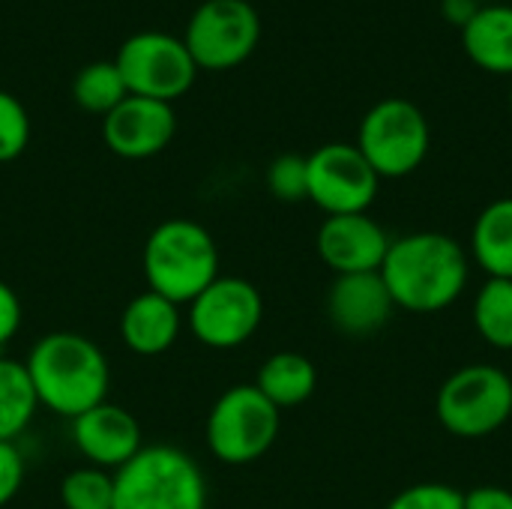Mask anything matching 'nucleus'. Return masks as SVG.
Wrapping results in <instances>:
<instances>
[{
    "instance_id": "nucleus-1",
    "label": "nucleus",
    "mask_w": 512,
    "mask_h": 509,
    "mask_svg": "<svg viewBox=\"0 0 512 509\" xmlns=\"http://www.w3.org/2000/svg\"><path fill=\"white\" fill-rule=\"evenodd\" d=\"M378 273L396 309L435 315L450 309L465 294L471 264L465 246L456 237L417 231L390 243Z\"/></svg>"
},
{
    "instance_id": "nucleus-2",
    "label": "nucleus",
    "mask_w": 512,
    "mask_h": 509,
    "mask_svg": "<svg viewBox=\"0 0 512 509\" xmlns=\"http://www.w3.org/2000/svg\"><path fill=\"white\" fill-rule=\"evenodd\" d=\"M24 366L33 381L39 405L57 417L75 420L84 411L108 402V357L93 339L81 333L57 330L42 336L30 348Z\"/></svg>"
},
{
    "instance_id": "nucleus-3",
    "label": "nucleus",
    "mask_w": 512,
    "mask_h": 509,
    "mask_svg": "<svg viewBox=\"0 0 512 509\" xmlns=\"http://www.w3.org/2000/svg\"><path fill=\"white\" fill-rule=\"evenodd\" d=\"M141 267L153 294L177 306L192 303L219 279V246L204 225L192 219H165L150 231Z\"/></svg>"
},
{
    "instance_id": "nucleus-4",
    "label": "nucleus",
    "mask_w": 512,
    "mask_h": 509,
    "mask_svg": "<svg viewBox=\"0 0 512 509\" xmlns=\"http://www.w3.org/2000/svg\"><path fill=\"white\" fill-rule=\"evenodd\" d=\"M114 509H207L204 471L180 447H141L114 471Z\"/></svg>"
},
{
    "instance_id": "nucleus-5",
    "label": "nucleus",
    "mask_w": 512,
    "mask_h": 509,
    "mask_svg": "<svg viewBox=\"0 0 512 509\" xmlns=\"http://www.w3.org/2000/svg\"><path fill=\"white\" fill-rule=\"evenodd\" d=\"M279 426L282 411L255 384H234L213 402L204 441L222 465H252L276 444Z\"/></svg>"
},
{
    "instance_id": "nucleus-6",
    "label": "nucleus",
    "mask_w": 512,
    "mask_h": 509,
    "mask_svg": "<svg viewBox=\"0 0 512 509\" xmlns=\"http://www.w3.org/2000/svg\"><path fill=\"white\" fill-rule=\"evenodd\" d=\"M435 414L456 438H489L512 417V378L489 363L462 366L441 384Z\"/></svg>"
},
{
    "instance_id": "nucleus-7",
    "label": "nucleus",
    "mask_w": 512,
    "mask_h": 509,
    "mask_svg": "<svg viewBox=\"0 0 512 509\" xmlns=\"http://www.w3.org/2000/svg\"><path fill=\"white\" fill-rule=\"evenodd\" d=\"M429 144V120L411 99H381L366 111L357 132V150L381 180L414 174L426 162Z\"/></svg>"
},
{
    "instance_id": "nucleus-8",
    "label": "nucleus",
    "mask_w": 512,
    "mask_h": 509,
    "mask_svg": "<svg viewBox=\"0 0 512 509\" xmlns=\"http://www.w3.org/2000/svg\"><path fill=\"white\" fill-rule=\"evenodd\" d=\"M129 96H144L156 102H174L192 90L198 66L183 42L162 30H144L129 36L114 57Z\"/></svg>"
},
{
    "instance_id": "nucleus-9",
    "label": "nucleus",
    "mask_w": 512,
    "mask_h": 509,
    "mask_svg": "<svg viewBox=\"0 0 512 509\" xmlns=\"http://www.w3.org/2000/svg\"><path fill=\"white\" fill-rule=\"evenodd\" d=\"M261 39V18L249 0H204L183 33L198 69L228 72L252 57Z\"/></svg>"
},
{
    "instance_id": "nucleus-10",
    "label": "nucleus",
    "mask_w": 512,
    "mask_h": 509,
    "mask_svg": "<svg viewBox=\"0 0 512 509\" xmlns=\"http://www.w3.org/2000/svg\"><path fill=\"white\" fill-rule=\"evenodd\" d=\"M264 321L261 291L240 276L213 279L189 303L192 336L213 351H231L246 345Z\"/></svg>"
},
{
    "instance_id": "nucleus-11",
    "label": "nucleus",
    "mask_w": 512,
    "mask_h": 509,
    "mask_svg": "<svg viewBox=\"0 0 512 509\" xmlns=\"http://www.w3.org/2000/svg\"><path fill=\"white\" fill-rule=\"evenodd\" d=\"M309 168V201L327 216L366 213L375 198L381 177L357 150V144H324L306 156Z\"/></svg>"
},
{
    "instance_id": "nucleus-12",
    "label": "nucleus",
    "mask_w": 512,
    "mask_h": 509,
    "mask_svg": "<svg viewBox=\"0 0 512 509\" xmlns=\"http://www.w3.org/2000/svg\"><path fill=\"white\" fill-rule=\"evenodd\" d=\"M177 132V117L168 102L126 96L102 117V138L120 159H150L162 153Z\"/></svg>"
},
{
    "instance_id": "nucleus-13",
    "label": "nucleus",
    "mask_w": 512,
    "mask_h": 509,
    "mask_svg": "<svg viewBox=\"0 0 512 509\" xmlns=\"http://www.w3.org/2000/svg\"><path fill=\"white\" fill-rule=\"evenodd\" d=\"M390 243L393 240L387 237V231L369 213L327 216L315 237L321 261L336 276L378 273Z\"/></svg>"
},
{
    "instance_id": "nucleus-14",
    "label": "nucleus",
    "mask_w": 512,
    "mask_h": 509,
    "mask_svg": "<svg viewBox=\"0 0 512 509\" xmlns=\"http://www.w3.org/2000/svg\"><path fill=\"white\" fill-rule=\"evenodd\" d=\"M75 450L102 471H120L129 459H135L144 447L138 420L111 402H102L81 417L72 420Z\"/></svg>"
},
{
    "instance_id": "nucleus-15",
    "label": "nucleus",
    "mask_w": 512,
    "mask_h": 509,
    "mask_svg": "<svg viewBox=\"0 0 512 509\" xmlns=\"http://www.w3.org/2000/svg\"><path fill=\"white\" fill-rule=\"evenodd\" d=\"M393 309H396V303H393L381 273L336 276V282L330 285V294H327L330 324L351 339L378 333L390 321Z\"/></svg>"
},
{
    "instance_id": "nucleus-16",
    "label": "nucleus",
    "mask_w": 512,
    "mask_h": 509,
    "mask_svg": "<svg viewBox=\"0 0 512 509\" xmlns=\"http://www.w3.org/2000/svg\"><path fill=\"white\" fill-rule=\"evenodd\" d=\"M180 306L144 291L138 297H132L120 315V336L126 342V348L138 357H159L168 348H174L177 336H180Z\"/></svg>"
},
{
    "instance_id": "nucleus-17",
    "label": "nucleus",
    "mask_w": 512,
    "mask_h": 509,
    "mask_svg": "<svg viewBox=\"0 0 512 509\" xmlns=\"http://www.w3.org/2000/svg\"><path fill=\"white\" fill-rule=\"evenodd\" d=\"M465 54L492 75H512V6H480L462 27Z\"/></svg>"
},
{
    "instance_id": "nucleus-18",
    "label": "nucleus",
    "mask_w": 512,
    "mask_h": 509,
    "mask_svg": "<svg viewBox=\"0 0 512 509\" xmlns=\"http://www.w3.org/2000/svg\"><path fill=\"white\" fill-rule=\"evenodd\" d=\"M471 258L489 279H512V195L492 201L477 216Z\"/></svg>"
},
{
    "instance_id": "nucleus-19",
    "label": "nucleus",
    "mask_w": 512,
    "mask_h": 509,
    "mask_svg": "<svg viewBox=\"0 0 512 509\" xmlns=\"http://www.w3.org/2000/svg\"><path fill=\"white\" fill-rule=\"evenodd\" d=\"M255 387L279 411L297 408V405H303L315 393L318 369H315V363L309 357H303L297 351H279V354L264 360V366L258 369Z\"/></svg>"
},
{
    "instance_id": "nucleus-20",
    "label": "nucleus",
    "mask_w": 512,
    "mask_h": 509,
    "mask_svg": "<svg viewBox=\"0 0 512 509\" xmlns=\"http://www.w3.org/2000/svg\"><path fill=\"white\" fill-rule=\"evenodd\" d=\"M39 399L27 366L12 357H0V441H15L36 417Z\"/></svg>"
},
{
    "instance_id": "nucleus-21",
    "label": "nucleus",
    "mask_w": 512,
    "mask_h": 509,
    "mask_svg": "<svg viewBox=\"0 0 512 509\" xmlns=\"http://www.w3.org/2000/svg\"><path fill=\"white\" fill-rule=\"evenodd\" d=\"M474 327L495 351H512V279H486L474 297Z\"/></svg>"
},
{
    "instance_id": "nucleus-22",
    "label": "nucleus",
    "mask_w": 512,
    "mask_h": 509,
    "mask_svg": "<svg viewBox=\"0 0 512 509\" xmlns=\"http://www.w3.org/2000/svg\"><path fill=\"white\" fill-rule=\"evenodd\" d=\"M129 96L126 84H123V75L117 69L114 60H96V63H87L75 81H72V99L81 111L87 114H111L123 99Z\"/></svg>"
},
{
    "instance_id": "nucleus-23",
    "label": "nucleus",
    "mask_w": 512,
    "mask_h": 509,
    "mask_svg": "<svg viewBox=\"0 0 512 509\" xmlns=\"http://www.w3.org/2000/svg\"><path fill=\"white\" fill-rule=\"evenodd\" d=\"M63 509H114V474L102 468H75L60 480Z\"/></svg>"
},
{
    "instance_id": "nucleus-24",
    "label": "nucleus",
    "mask_w": 512,
    "mask_h": 509,
    "mask_svg": "<svg viewBox=\"0 0 512 509\" xmlns=\"http://www.w3.org/2000/svg\"><path fill=\"white\" fill-rule=\"evenodd\" d=\"M267 189L273 198L297 204L309 198V168H306V156L297 153H282L270 162L267 168Z\"/></svg>"
},
{
    "instance_id": "nucleus-25",
    "label": "nucleus",
    "mask_w": 512,
    "mask_h": 509,
    "mask_svg": "<svg viewBox=\"0 0 512 509\" xmlns=\"http://www.w3.org/2000/svg\"><path fill=\"white\" fill-rule=\"evenodd\" d=\"M30 117L27 108L6 90H0V162H12L27 150Z\"/></svg>"
},
{
    "instance_id": "nucleus-26",
    "label": "nucleus",
    "mask_w": 512,
    "mask_h": 509,
    "mask_svg": "<svg viewBox=\"0 0 512 509\" xmlns=\"http://www.w3.org/2000/svg\"><path fill=\"white\" fill-rule=\"evenodd\" d=\"M387 509H465V492L444 483H417L402 489Z\"/></svg>"
},
{
    "instance_id": "nucleus-27",
    "label": "nucleus",
    "mask_w": 512,
    "mask_h": 509,
    "mask_svg": "<svg viewBox=\"0 0 512 509\" xmlns=\"http://www.w3.org/2000/svg\"><path fill=\"white\" fill-rule=\"evenodd\" d=\"M24 486V459L15 441H0V509L15 501Z\"/></svg>"
},
{
    "instance_id": "nucleus-28",
    "label": "nucleus",
    "mask_w": 512,
    "mask_h": 509,
    "mask_svg": "<svg viewBox=\"0 0 512 509\" xmlns=\"http://www.w3.org/2000/svg\"><path fill=\"white\" fill-rule=\"evenodd\" d=\"M21 318H24V309H21L18 294L0 279V348L15 339V333L21 330Z\"/></svg>"
},
{
    "instance_id": "nucleus-29",
    "label": "nucleus",
    "mask_w": 512,
    "mask_h": 509,
    "mask_svg": "<svg viewBox=\"0 0 512 509\" xmlns=\"http://www.w3.org/2000/svg\"><path fill=\"white\" fill-rule=\"evenodd\" d=\"M465 509H512V492L504 486H477L465 492Z\"/></svg>"
},
{
    "instance_id": "nucleus-30",
    "label": "nucleus",
    "mask_w": 512,
    "mask_h": 509,
    "mask_svg": "<svg viewBox=\"0 0 512 509\" xmlns=\"http://www.w3.org/2000/svg\"><path fill=\"white\" fill-rule=\"evenodd\" d=\"M510 108H512V90H510Z\"/></svg>"
}]
</instances>
